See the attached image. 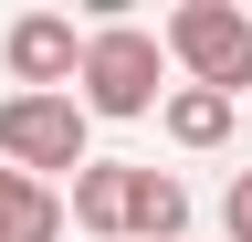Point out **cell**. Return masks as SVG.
<instances>
[{
	"label": "cell",
	"instance_id": "obj_1",
	"mask_svg": "<svg viewBox=\"0 0 252 242\" xmlns=\"http://www.w3.org/2000/svg\"><path fill=\"white\" fill-rule=\"evenodd\" d=\"M158 95H168V53H158L147 21H94L84 53H74V105H84V127L94 116H158Z\"/></svg>",
	"mask_w": 252,
	"mask_h": 242
},
{
	"label": "cell",
	"instance_id": "obj_2",
	"mask_svg": "<svg viewBox=\"0 0 252 242\" xmlns=\"http://www.w3.org/2000/svg\"><path fill=\"white\" fill-rule=\"evenodd\" d=\"M158 53L200 84V95H252V11H231V0H179L168 21H158Z\"/></svg>",
	"mask_w": 252,
	"mask_h": 242
},
{
	"label": "cell",
	"instance_id": "obj_3",
	"mask_svg": "<svg viewBox=\"0 0 252 242\" xmlns=\"http://www.w3.org/2000/svg\"><path fill=\"white\" fill-rule=\"evenodd\" d=\"M84 158H94V127L74 95H0V169L11 179H53Z\"/></svg>",
	"mask_w": 252,
	"mask_h": 242
},
{
	"label": "cell",
	"instance_id": "obj_4",
	"mask_svg": "<svg viewBox=\"0 0 252 242\" xmlns=\"http://www.w3.org/2000/svg\"><path fill=\"white\" fill-rule=\"evenodd\" d=\"M74 53H84V32H74L63 11H21L11 32H0L11 95H74Z\"/></svg>",
	"mask_w": 252,
	"mask_h": 242
},
{
	"label": "cell",
	"instance_id": "obj_5",
	"mask_svg": "<svg viewBox=\"0 0 252 242\" xmlns=\"http://www.w3.org/2000/svg\"><path fill=\"white\" fill-rule=\"evenodd\" d=\"M126 190H137V169H126V158H84V169H74V200H63V221H84L94 242H126Z\"/></svg>",
	"mask_w": 252,
	"mask_h": 242
},
{
	"label": "cell",
	"instance_id": "obj_6",
	"mask_svg": "<svg viewBox=\"0 0 252 242\" xmlns=\"http://www.w3.org/2000/svg\"><path fill=\"white\" fill-rule=\"evenodd\" d=\"M158 127H168V147H220L242 127V105L231 95H200V84H168V95H158Z\"/></svg>",
	"mask_w": 252,
	"mask_h": 242
},
{
	"label": "cell",
	"instance_id": "obj_7",
	"mask_svg": "<svg viewBox=\"0 0 252 242\" xmlns=\"http://www.w3.org/2000/svg\"><path fill=\"white\" fill-rule=\"evenodd\" d=\"M0 242H63V190L0 169Z\"/></svg>",
	"mask_w": 252,
	"mask_h": 242
},
{
	"label": "cell",
	"instance_id": "obj_8",
	"mask_svg": "<svg viewBox=\"0 0 252 242\" xmlns=\"http://www.w3.org/2000/svg\"><path fill=\"white\" fill-rule=\"evenodd\" d=\"M189 232V190L168 169H137V190H126V242H179Z\"/></svg>",
	"mask_w": 252,
	"mask_h": 242
},
{
	"label": "cell",
	"instance_id": "obj_9",
	"mask_svg": "<svg viewBox=\"0 0 252 242\" xmlns=\"http://www.w3.org/2000/svg\"><path fill=\"white\" fill-rule=\"evenodd\" d=\"M220 242H252V169L220 190Z\"/></svg>",
	"mask_w": 252,
	"mask_h": 242
}]
</instances>
